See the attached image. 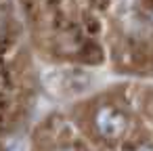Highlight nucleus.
<instances>
[{
    "mask_svg": "<svg viewBox=\"0 0 153 151\" xmlns=\"http://www.w3.org/2000/svg\"><path fill=\"white\" fill-rule=\"evenodd\" d=\"M136 151H149V149H145V147H143V149H136Z\"/></svg>",
    "mask_w": 153,
    "mask_h": 151,
    "instance_id": "4",
    "label": "nucleus"
},
{
    "mask_svg": "<svg viewBox=\"0 0 153 151\" xmlns=\"http://www.w3.org/2000/svg\"><path fill=\"white\" fill-rule=\"evenodd\" d=\"M46 84L53 92L74 94V92H80V90L86 88L88 78L82 76V74H71V71H57V74H51L46 78Z\"/></svg>",
    "mask_w": 153,
    "mask_h": 151,
    "instance_id": "1",
    "label": "nucleus"
},
{
    "mask_svg": "<svg viewBox=\"0 0 153 151\" xmlns=\"http://www.w3.org/2000/svg\"><path fill=\"white\" fill-rule=\"evenodd\" d=\"M61 151H78V149H61Z\"/></svg>",
    "mask_w": 153,
    "mask_h": 151,
    "instance_id": "3",
    "label": "nucleus"
},
{
    "mask_svg": "<svg viewBox=\"0 0 153 151\" xmlns=\"http://www.w3.org/2000/svg\"><path fill=\"white\" fill-rule=\"evenodd\" d=\"M97 128L105 138H117L126 130V118L113 107H103L97 113Z\"/></svg>",
    "mask_w": 153,
    "mask_h": 151,
    "instance_id": "2",
    "label": "nucleus"
}]
</instances>
